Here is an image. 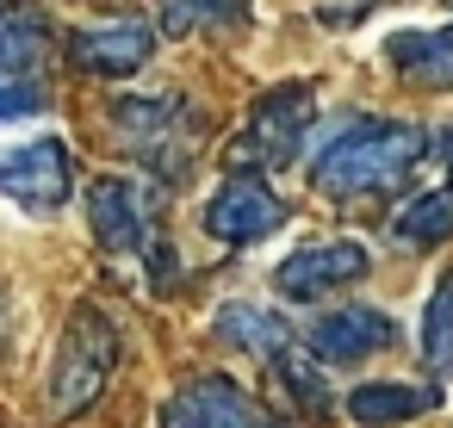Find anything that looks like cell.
<instances>
[{
    "label": "cell",
    "mask_w": 453,
    "mask_h": 428,
    "mask_svg": "<svg viewBox=\"0 0 453 428\" xmlns=\"http://www.w3.org/2000/svg\"><path fill=\"white\" fill-rule=\"evenodd\" d=\"M0 199L19 211H63L75 199V162L63 137H26V143H0Z\"/></svg>",
    "instance_id": "5"
},
{
    "label": "cell",
    "mask_w": 453,
    "mask_h": 428,
    "mask_svg": "<svg viewBox=\"0 0 453 428\" xmlns=\"http://www.w3.org/2000/svg\"><path fill=\"white\" fill-rule=\"evenodd\" d=\"M391 341H397V323L385 310H372V304H342V310L311 323V348L323 360H335V366H360V360L385 354Z\"/></svg>",
    "instance_id": "12"
},
{
    "label": "cell",
    "mask_w": 453,
    "mask_h": 428,
    "mask_svg": "<svg viewBox=\"0 0 453 428\" xmlns=\"http://www.w3.org/2000/svg\"><path fill=\"white\" fill-rule=\"evenodd\" d=\"M162 428H280L236 378H193L162 403Z\"/></svg>",
    "instance_id": "8"
},
{
    "label": "cell",
    "mask_w": 453,
    "mask_h": 428,
    "mask_svg": "<svg viewBox=\"0 0 453 428\" xmlns=\"http://www.w3.org/2000/svg\"><path fill=\"white\" fill-rule=\"evenodd\" d=\"M428 156V137L416 125L397 118H342L335 137H323L311 149V187L329 199H366V193H391L410 180V168Z\"/></svg>",
    "instance_id": "1"
},
{
    "label": "cell",
    "mask_w": 453,
    "mask_h": 428,
    "mask_svg": "<svg viewBox=\"0 0 453 428\" xmlns=\"http://www.w3.org/2000/svg\"><path fill=\"white\" fill-rule=\"evenodd\" d=\"M385 63L397 81L428 88V94H453V26H397L379 38Z\"/></svg>",
    "instance_id": "10"
},
{
    "label": "cell",
    "mask_w": 453,
    "mask_h": 428,
    "mask_svg": "<svg viewBox=\"0 0 453 428\" xmlns=\"http://www.w3.org/2000/svg\"><path fill=\"white\" fill-rule=\"evenodd\" d=\"M311 125H317V88H280V94H267V100L249 112L242 143H236L230 156H236L242 168H286V162L304 149Z\"/></svg>",
    "instance_id": "6"
},
{
    "label": "cell",
    "mask_w": 453,
    "mask_h": 428,
    "mask_svg": "<svg viewBox=\"0 0 453 428\" xmlns=\"http://www.w3.org/2000/svg\"><path fill=\"white\" fill-rule=\"evenodd\" d=\"M441 403L434 385H403V378H372V385H354L348 391V416L360 428H397L410 416H428Z\"/></svg>",
    "instance_id": "13"
},
{
    "label": "cell",
    "mask_w": 453,
    "mask_h": 428,
    "mask_svg": "<svg viewBox=\"0 0 453 428\" xmlns=\"http://www.w3.org/2000/svg\"><path fill=\"white\" fill-rule=\"evenodd\" d=\"M366 267H372L366 242H354V236H323V242L292 248V255L273 267V286H280V298L311 304V298H329V292L366 279Z\"/></svg>",
    "instance_id": "7"
},
{
    "label": "cell",
    "mask_w": 453,
    "mask_h": 428,
    "mask_svg": "<svg viewBox=\"0 0 453 428\" xmlns=\"http://www.w3.org/2000/svg\"><path fill=\"white\" fill-rule=\"evenodd\" d=\"M249 0H162V32L187 38V32H218V26H242Z\"/></svg>",
    "instance_id": "17"
},
{
    "label": "cell",
    "mask_w": 453,
    "mask_h": 428,
    "mask_svg": "<svg viewBox=\"0 0 453 428\" xmlns=\"http://www.w3.org/2000/svg\"><path fill=\"white\" fill-rule=\"evenodd\" d=\"M416 348L434 372H453V273H441V286L428 292L422 323H416Z\"/></svg>",
    "instance_id": "16"
},
{
    "label": "cell",
    "mask_w": 453,
    "mask_h": 428,
    "mask_svg": "<svg viewBox=\"0 0 453 428\" xmlns=\"http://www.w3.org/2000/svg\"><path fill=\"white\" fill-rule=\"evenodd\" d=\"M69 57L88 69V75H106V81H125L137 75L150 57H156V26L143 19H112V26H88L69 38Z\"/></svg>",
    "instance_id": "11"
},
{
    "label": "cell",
    "mask_w": 453,
    "mask_h": 428,
    "mask_svg": "<svg viewBox=\"0 0 453 428\" xmlns=\"http://www.w3.org/2000/svg\"><path fill=\"white\" fill-rule=\"evenodd\" d=\"M428 156H441V162L453 168V125H441V131L428 137Z\"/></svg>",
    "instance_id": "22"
},
{
    "label": "cell",
    "mask_w": 453,
    "mask_h": 428,
    "mask_svg": "<svg viewBox=\"0 0 453 428\" xmlns=\"http://www.w3.org/2000/svg\"><path fill=\"white\" fill-rule=\"evenodd\" d=\"M88 218H94V236L106 255H150L156 279H174V255L156 248V211H150V193L137 180H119V174L94 180Z\"/></svg>",
    "instance_id": "4"
},
{
    "label": "cell",
    "mask_w": 453,
    "mask_h": 428,
    "mask_svg": "<svg viewBox=\"0 0 453 428\" xmlns=\"http://www.w3.org/2000/svg\"><path fill=\"white\" fill-rule=\"evenodd\" d=\"M44 112V94L32 75H0V125H13V118H38Z\"/></svg>",
    "instance_id": "20"
},
{
    "label": "cell",
    "mask_w": 453,
    "mask_h": 428,
    "mask_svg": "<svg viewBox=\"0 0 453 428\" xmlns=\"http://www.w3.org/2000/svg\"><path fill=\"white\" fill-rule=\"evenodd\" d=\"M38 57H44V26L32 13L0 19V75H32Z\"/></svg>",
    "instance_id": "18"
},
{
    "label": "cell",
    "mask_w": 453,
    "mask_h": 428,
    "mask_svg": "<svg viewBox=\"0 0 453 428\" xmlns=\"http://www.w3.org/2000/svg\"><path fill=\"white\" fill-rule=\"evenodd\" d=\"M391 236H397V248L447 242V236H453V187H428V193H416V199L391 218Z\"/></svg>",
    "instance_id": "15"
},
{
    "label": "cell",
    "mask_w": 453,
    "mask_h": 428,
    "mask_svg": "<svg viewBox=\"0 0 453 428\" xmlns=\"http://www.w3.org/2000/svg\"><path fill=\"white\" fill-rule=\"evenodd\" d=\"M273 366L286 372V385H292V397H298V403H311V409H323V403H329V385H323V372H317V366L298 354V341H292V348H286Z\"/></svg>",
    "instance_id": "19"
},
{
    "label": "cell",
    "mask_w": 453,
    "mask_h": 428,
    "mask_svg": "<svg viewBox=\"0 0 453 428\" xmlns=\"http://www.w3.org/2000/svg\"><path fill=\"white\" fill-rule=\"evenodd\" d=\"M0 323H7V298H0Z\"/></svg>",
    "instance_id": "23"
},
{
    "label": "cell",
    "mask_w": 453,
    "mask_h": 428,
    "mask_svg": "<svg viewBox=\"0 0 453 428\" xmlns=\"http://www.w3.org/2000/svg\"><path fill=\"white\" fill-rule=\"evenodd\" d=\"M286 230V199L261 180H230L211 193L205 205V236L230 242V248H249V242H267Z\"/></svg>",
    "instance_id": "9"
},
{
    "label": "cell",
    "mask_w": 453,
    "mask_h": 428,
    "mask_svg": "<svg viewBox=\"0 0 453 428\" xmlns=\"http://www.w3.org/2000/svg\"><path fill=\"white\" fill-rule=\"evenodd\" d=\"M441 7H447V13H453V0H441Z\"/></svg>",
    "instance_id": "24"
},
{
    "label": "cell",
    "mask_w": 453,
    "mask_h": 428,
    "mask_svg": "<svg viewBox=\"0 0 453 428\" xmlns=\"http://www.w3.org/2000/svg\"><path fill=\"white\" fill-rule=\"evenodd\" d=\"M211 335H218V341H230V348H242V354H255V360H267V366L292 348L286 317H280V310H267V304H224V310L211 317Z\"/></svg>",
    "instance_id": "14"
},
{
    "label": "cell",
    "mask_w": 453,
    "mask_h": 428,
    "mask_svg": "<svg viewBox=\"0 0 453 428\" xmlns=\"http://www.w3.org/2000/svg\"><path fill=\"white\" fill-rule=\"evenodd\" d=\"M112 137L125 156H137L150 174L180 180L193 162V112L174 94H131L112 106Z\"/></svg>",
    "instance_id": "3"
},
{
    "label": "cell",
    "mask_w": 453,
    "mask_h": 428,
    "mask_svg": "<svg viewBox=\"0 0 453 428\" xmlns=\"http://www.w3.org/2000/svg\"><path fill=\"white\" fill-rule=\"evenodd\" d=\"M372 7H385V0H317V13H323L329 26H342V32H348V26H360Z\"/></svg>",
    "instance_id": "21"
},
{
    "label": "cell",
    "mask_w": 453,
    "mask_h": 428,
    "mask_svg": "<svg viewBox=\"0 0 453 428\" xmlns=\"http://www.w3.org/2000/svg\"><path fill=\"white\" fill-rule=\"evenodd\" d=\"M112 366H119V323H112L106 310L81 304V310L69 317L63 341H57V366H50V409H57V416H81V409L106 391Z\"/></svg>",
    "instance_id": "2"
}]
</instances>
